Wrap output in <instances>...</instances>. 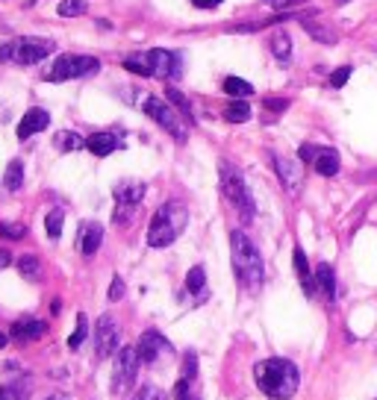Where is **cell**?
I'll return each mask as SVG.
<instances>
[{"instance_id": "cell-13", "label": "cell", "mask_w": 377, "mask_h": 400, "mask_svg": "<svg viewBox=\"0 0 377 400\" xmlns=\"http://www.w3.org/2000/svg\"><path fill=\"white\" fill-rule=\"evenodd\" d=\"M136 350H139L142 362H157L160 357H165V353H174L171 341L165 339L162 332H157V330H148V332H142V339L136 341Z\"/></svg>"}, {"instance_id": "cell-40", "label": "cell", "mask_w": 377, "mask_h": 400, "mask_svg": "<svg viewBox=\"0 0 377 400\" xmlns=\"http://www.w3.org/2000/svg\"><path fill=\"white\" fill-rule=\"evenodd\" d=\"M174 394H177V400H201L197 394H192V392H188V380H180V383H177Z\"/></svg>"}, {"instance_id": "cell-24", "label": "cell", "mask_w": 377, "mask_h": 400, "mask_svg": "<svg viewBox=\"0 0 377 400\" xmlns=\"http://www.w3.org/2000/svg\"><path fill=\"white\" fill-rule=\"evenodd\" d=\"M53 144H57L62 153H71V150L86 148V139H80V136H77V132H71V130H59L57 136H53Z\"/></svg>"}, {"instance_id": "cell-3", "label": "cell", "mask_w": 377, "mask_h": 400, "mask_svg": "<svg viewBox=\"0 0 377 400\" xmlns=\"http://www.w3.org/2000/svg\"><path fill=\"white\" fill-rule=\"evenodd\" d=\"M188 224V209L183 203H162L157 212L151 218V227H148V244L151 248H168V244L177 241V236L186 230Z\"/></svg>"}, {"instance_id": "cell-7", "label": "cell", "mask_w": 377, "mask_h": 400, "mask_svg": "<svg viewBox=\"0 0 377 400\" xmlns=\"http://www.w3.org/2000/svg\"><path fill=\"white\" fill-rule=\"evenodd\" d=\"M95 71H101V62L95 57H71V53H65V57L53 62V68L44 77L50 83H65V80H80V77H88Z\"/></svg>"}, {"instance_id": "cell-16", "label": "cell", "mask_w": 377, "mask_h": 400, "mask_svg": "<svg viewBox=\"0 0 377 400\" xmlns=\"http://www.w3.org/2000/svg\"><path fill=\"white\" fill-rule=\"evenodd\" d=\"M44 330H48V324L44 321H39V318H18L15 324H12V339L15 341H36V339H41L44 336Z\"/></svg>"}, {"instance_id": "cell-21", "label": "cell", "mask_w": 377, "mask_h": 400, "mask_svg": "<svg viewBox=\"0 0 377 400\" xmlns=\"http://www.w3.org/2000/svg\"><path fill=\"white\" fill-rule=\"evenodd\" d=\"M304 30L321 44H336L339 41V32L334 27H327V24H318V21H304Z\"/></svg>"}, {"instance_id": "cell-18", "label": "cell", "mask_w": 377, "mask_h": 400, "mask_svg": "<svg viewBox=\"0 0 377 400\" xmlns=\"http://www.w3.org/2000/svg\"><path fill=\"white\" fill-rule=\"evenodd\" d=\"M86 148L95 153V157H109V153H115L121 148V141L115 132H95V136L86 139Z\"/></svg>"}, {"instance_id": "cell-45", "label": "cell", "mask_w": 377, "mask_h": 400, "mask_svg": "<svg viewBox=\"0 0 377 400\" xmlns=\"http://www.w3.org/2000/svg\"><path fill=\"white\" fill-rule=\"evenodd\" d=\"M9 265H12V257H9V250L0 248V268H9Z\"/></svg>"}, {"instance_id": "cell-8", "label": "cell", "mask_w": 377, "mask_h": 400, "mask_svg": "<svg viewBox=\"0 0 377 400\" xmlns=\"http://www.w3.org/2000/svg\"><path fill=\"white\" fill-rule=\"evenodd\" d=\"M139 368H142V357L136 348H121L115 353V371H113V392L115 394H127L139 380Z\"/></svg>"}, {"instance_id": "cell-6", "label": "cell", "mask_w": 377, "mask_h": 400, "mask_svg": "<svg viewBox=\"0 0 377 400\" xmlns=\"http://www.w3.org/2000/svg\"><path fill=\"white\" fill-rule=\"evenodd\" d=\"M145 183L139 180H121L113 194H115V212H113V221L115 224H130L133 215H136V209L142 203V197H145Z\"/></svg>"}, {"instance_id": "cell-38", "label": "cell", "mask_w": 377, "mask_h": 400, "mask_svg": "<svg viewBox=\"0 0 377 400\" xmlns=\"http://www.w3.org/2000/svg\"><path fill=\"white\" fill-rule=\"evenodd\" d=\"M136 400H165V392H160L157 386H142V392H136Z\"/></svg>"}, {"instance_id": "cell-9", "label": "cell", "mask_w": 377, "mask_h": 400, "mask_svg": "<svg viewBox=\"0 0 377 400\" xmlns=\"http://www.w3.org/2000/svg\"><path fill=\"white\" fill-rule=\"evenodd\" d=\"M148 59H151V77H160V80H180L183 57L177 50L153 48V50H148Z\"/></svg>"}, {"instance_id": "cell-30", "label": "cell", "mask_w": 377, "mask_h": 400, "mask_svg": "<svg viewBox=\"0 0 377 400\" xmlns=\"http://www.w3.org/2000/svg\"><path fill=\"white\" fill-rule=\"evenodd\" d=\"M124 68L133 71V74L151 77V59H148V50H145V53H136V57H127V59H124Z\"/></svg>"}, {"instance_id": "cell-4", "label": "cell", "mask_w": 377, "mask_h": 400, "mask_svg": "<svg viewBox=\"0 0 377 400\" xmlns=\"http://www.w3.org/2000/svg\"><path fill=\"white\" fill-rule=\"evenodd\" d=\"M218 174H221V192H224V197L236 206L242 221H251L257 209H253V197H251L248 186H245V177L239 174V168H233L230 162H221Z\"/></svg>"}, {"instance_id": "cell-27", "label": "cell", "mask_w": 377, "mask_h": 400, "mask_svg": "<svg viewBox=\"0 0 377 400\" xmlns=\"http://www.w3.org/2000/svg\"><path fill=\"white\" fill-rule=\"evenodd\" d=\"M165 100H168V103L177 109V112H180V115L188 121V124H192V103L186 100V94H180L177 88H165Z\"/></svg>"}, {"instance_id": "cell-31", "label": "cell", "mask_w": 377, "mask_h": 400, "mask_svg": "<svg viewBox=\"0 0 377 400\" xmlns=\"http://www.w3.org/2000/svg\"><path fill=\"white\" fill-rule=\"evenodd\" d=\"M18 271H21V277H27V280H39V277H41V262L27 253V257L18 259Z\"/></svg>"}, {"instance_id": "cell-35", "label": "cell", "mask_w": 377, "mask_h": 400, "mask_svg": "<svg viewBox=\"0 0 377 400\" xmlns=\"http://www.w3.org/2000/svg\"><path fill=\"white\" fill-rule=\"evenodd\" d=\"M30 397V388L24 386H3L0 388V400H27Z\"/></svg>"}, {"instance_id": "cell-41", "label": "cell", "mask_w": 377, "mask_h": 400, "mask_svg": "<svg viewBox=\"0 0 377 400\" xmlns=\"http://www.w3.org/2000/svg\"><path fill=\"white\" fill-rule=\"evenodd\" d=\"M286 106H289V100H280V97H265V109H271V112H283Z\"/></svg>"}, {"instance_id": "cell-10", "label": "cell", "mask_w": 377, "mask_h": 400, "mask_svg": "<svg viewBox=\"0 0 377 400\" xmlns=\"http://www.w3.org/2000/svg\"><path fill=\"white\" fill-rule=\"evenodd\" d=\"M118 324L113 315H101L95 324V357L97 359H106V357H115L121 350L118 348Z\"/></svg>"}, {"instance_id": "cell-22", "label": "cell", "mask_w": 377, "mask_h": 400, "mask_svg": "<svg viewBox=\"0 0 377 400\" xmlns=\"http://www.w3.org/2000/svg\"><path fill=\"white\" fill-rule=\"evenodd\" d=\"M224 118L230 121V124H245V121H251L248 100H230V103L224 106Z\"/></svg>"}, {"instance_id": "cell-11", "label": "cell", "mask_w": 377, "mask_h": 400, "mask_svg": "<svg viewBox=\"0 0 377 400\" xmlns=\"http://www.w3.org/2000/svg\"><path fill=\"white\" fill-rule=\"evenodd\" d=\"M301 162H313V168L321 177H336L339 174V153L334 148H316V144H301L298 150Z\"/></svg>"}, {"instance_id": "cell-46", "label": "cell", "mask_w": 377, "mask_h": 400, "mask_svg": "<svg viewBox=\"0 0 377 400\" xmlns=\"http://www.w3.org/2000/svg\"><path fill=\"white\" fill-rule=\"evenodd\" d=\"M6 344H9V336H6V332H0V348H6Z\"/></svg>"}, {"instance_id": "cell-20", "label": "cell", "mask_w": 377, "mask_h": 400, "mask_svg": "<svg viewBox=\"0 0 377 400\" xmlns=\"http://www.w3.org/2000/svg\"><path fill=\"white\" fill-rule=\"evenodd\" d=\"M316 286L327 300H336V274H334V268H330L327 262H321L316 268Z\"/></svg>"}, {"instance_id": "cell-36", "label": "cell", "mask_w": 377, "mask_h": 400, "mask_svg": "<svg viewBox=\"0 0 377 400\" xmlns=\"http://www.w3.org/2000/svg\"><path fill=\"white\" fill-rule=\"evenodd\" d=\"M195 377H197V353H186V357H183V377H180V380L192 383Z\"/></svg>"}, {"instance_id": "cell-33", "label": "cell", "mask_w": 377, "mask_h": 400, "mask_svg": "<svg viewBox=\"0 0 377 400\" xmlns=\"http://www.w3.org/2000/svg\"><path fill=\"white\" fill-rule=\"evenodd\" d=\"M86 336H88V321H86V315L80 312V315H77V330H74V336L68 339V348L77 350V348H80V344L86 341Z\"/></svg>"}, {"instance_id": "cell-44", "label": "cell", "mask_w": 377, "mask_h": 400, "mask_svg": "<svg viewBox=\"0 0 377 400\" xmlns=\"http://www.w3.org/2000/svg\"><path fill=\"white\" fill-rule=\"evenodd\" d=\"M292 3H301V0H269V6H274V9H283V6H292Z\"/></svg>"}, {"instance_id": "cell-2", "label": "cell", "mask_w": 377, "mask_h": 400, "mask_svg": "<svg viewBox=\"0 0 377 400\" xmlns=\"http://www.w3.org/2000/svg\"><path fill=\"white\" fill-rule=\"evenodd\" d=\"M230 257H233V271H236L239 283L248 288V292H257L265 280V268H262V257L260 250L253 248V241L245 236L242 230L230 232Z\"/></svg>"}, {"instance_id": "cell-15", "label": "cell", "mask_w": 377, "mask_h": 400, "mask_svg": "<svg viewBox=\"0 0 377 400\" xmlns=\"http://www.w3.org/2000/svg\"><path fill=\"white\" fill-rule=\"evenodd\" d=\"M50 124V115H48V109H30V112H24V118H21V124H18V139L24 141L30 136H36V132L41 130H48Z\"/></svg>"}, {"instance_id": "cell-43", "label": "cell", "mask_w": 377, "mask_h": 400, "mask_svg": "<svg viewBox=\"0 0 377 400\" xmlns=\"http://www.w3.org/2000/svg\"><path fill=\"white\" fill-rule=\"evenodd\" d=\"M192 3H195L197 9H215V6L224 3V0H192Z\"/></svg>"}, {"instance_id": "cell-19", "label": "cell", "mask_w": 377, "mask_h": 400, "mask_svg": "<svg viewBox=\"0 0 377 400\" xmlns=\"http://www.w3.org/2000/svg\"><path fill=\"white\" fill-rule=\"evenodd\" d=\"M269 48H271V57H274L277 62H283V65H286V62L292 59V39H289V32H286V30L271 32Z\"/></svg>"}, {"instance_id": "cell-37", "label": "cell", "mask_w": 377, "mask_h": 400, "mask_svg": "<svg viewBox=\"0 0 377 400\" xmlns=\"http://www.w3.org/2000/svg\"><path fill=\"white\" fill-rule=\"evenodd\" d=\"M351 74H354L351 65H345V68H336L334 74H330V86H334V88H342V86L351 80Z\"/></svg>"}, {"instance_id": "cell-5", "label": "cell", "mask_w": 377, "mask_h": 400, "mask_svg": "<svg viewBox=\"0 0 377 400\" xmlns=\"http://www.w3.org/2000/svg\"><path fill=\"white\" fill-rule=\"evenodd\" d=\"M142 109H145V115L151 121H157V124L168 132V136H174V141H186L188 139V130H186L183 115L177 112V109L165 97H148V103L142 106Z\"/></svg>"}, {"instance_id": "cell-32", "label": "cell", "mask_w": 377, "mask_h": 400, "mask_svg": "<svg viewBox=\"0 0 377 400\" xmlns=\"http://www.w3.org/2000/svg\"><path fill=\"white\" fill-rule=\"evenodd\" d=\"M204 286H206V274H204L201 265H195V268L188 271V277H186V288H188L192 294H201Z\"/></svg>"}, {"instance_id": "cell-29", "label": "cell", "mask_w": 377, "mask_h": 400, "mask_svg": "<svg viewBox=\"0 0 377 400\" xmlns=\"http://www.w3.org/2000/svg\"><path fill=\"white\" fill-rule=\"evenodd\" d=\"M62 224H65V215H62V209H50L48 218H44V230H48V236L57 241L62 236Z\"/></svg>"}, {"instance_id": "cell-1", "label": "cell", "mask_w": 377, "mask_h": 400, "mask_svg": "<svg viewBox=\"0 0 377 400\" xmlns=\"http://www.w3.org/2000/svg\"><path fill=\"white\" fill-rule=\"evenodd\" d=\"M253 380H257L260 392L265 397L289 400L298 392V386H301V374H298L295 362L274 357V359H262L253 365Z\"/></svg>"}, {"instance_id": "cell-39", "label": "cell", "mask_w": 377, "mask_h": 400, "mask_svg": "<svg viewBox=\"0 0 377 400\" xmlns=\"http://www.w3.org/2000/svg\"><path fill=\"white\" fill-rule=\"evenodd\" d=\"M124 292H127L124 280H121V277H113V283H109V300H121Z\"/></svg>"}, {"instance_id": "cell-14", "label": "cell", "mask_w": 377, "mask_h": 400, "mask_svg": "<svg viewBox=\"0 0 377 400\" xmlns=\"http://www.w3.org/2000/svg\"><path fill=\"white\" fill-rule=\"evenodd\" d=\"M271 159H274V168H277V177H280V183L295 194L298 188H301V183H304L301 165H298L295 159H289V157H271Z\"/></svg>"}, {"instance_id": "cell-28", "label": "cell", "mask_w": 377, "mask_h": 400, "mask_svg": "<svg viewBox=\"0 0 377 400\" xmlns=\"http://www.w3.org/2000/svg\"><path fill=\"white\" fill-rule=\"evenodd\" d=\"M57 12H59L62 18H80V15L88 12V0H62Z\"/></svg>"}, {"instance_id": "cell-17", "label": "cell", "mask_w": 377, "mask_h": 400, "mask_svg": "<svg viewBox=\"0 0 377 400\" xmlns=\"http://www.w3.org/2000/svg\"><path fill=\"white\" fill-rule=\"evenodd\" d=\"M104 244V227L95 224V221H88V224L80 227V253L83 257H95L97 250H101Z\"/></svg>"}, {"instance_id": "cell-34", "label": "cell", "mask_w": 377, "mask_h": 400, "mask_svg": "<svg viewBox=\"0 0 377 400\" xmlns=\"http://www.w3.org/2000/svg\"><path fill=\"white\" fill-rule=\"evenodd\" d=\"M0 236L3 239H24L27 236V227L24 224H9V221H0Z\"/></svg>"}, {"instance_id": "cell-42", "label": "cell", "mask_w": 377, "mask_h": 400, "mask_svg": "<svg viewBox=\"0 0 377 400\" xmlns=\"http://www.w3.org/2000/svg\"><path fill=\"white\" fill-rule=\"evenodd\" d=\"M15 57V41H3L0 44V62H9Z\"/></svg>"}, {"instance_id": "cell-23", "label": "cell", "mask_w": 377, "mask_h": 400, "mask_svg": "<svg viewBox=\"0 0 377 400\" xmlns=\"http://www.w3.org/2000/svg\"><path fill=\"white\" fill-rule=\"evenodd\" d=\"M3 186L9 192H18L21 186H24V162L21 159H12L6 165V174H3Z\"/></svg>"}, {"instance_id": "cell-47", "label": "cell", "mask_w": 377, "mask_h": 400, "mask_svg": "<svg viewBox=\"0 0 377 400\" xmlns=\"http://www.w3.org/2000/svg\"><path fill=\"white\" fill-rule=\"evenodd\" d=\"M48 400H53V397H48Z\"/></svg>"}, {"instance_id": "cell-25", "label": "cell", "mask_w": 377, "mask_h": 400, "mask_svg": "<svg viewBox=\"0 0 377 400\" xmlns=\"http://www.w3.org/2000/svg\"><path fill=\"white\" fill-rule=\"evenodd\" d=\"M292 262H295V271H298V277H301V283H304V288L309 294H313V274H309V262H307V257H304V250L301 248H295V253H292Z\"/></svg>"}, {"instance_id": "cell-12", "label": "cell", "mask_w": 377, "mask_h": 400, "mask_svg": "<svg viewBox=\"0 0 377 400\" xmlns=\"http://www.w3.org/2000/svg\"><path fill=\"white\" fill-rule=\"evenodd\" d=\"M53 53V41L48 39H36V36H24L15 41V62L18 65H36L41 59H48Z\"/></svg>"}, {"instance_id": "cell-26", "label": "cell", "mask_w": 377, "mask_h": 400, "mask_svg": "<svg viewBox=\"0 0 377 400\" xmlns=\"http://www.w3.org/2000/svg\"><path fill=\"white\" fill-rule=\"evenodd\" d=\"M224 92L233 100H245V97L253 94V86L248 80H239V77H227V80H224Z\"/></svg>"}]
</instances>
